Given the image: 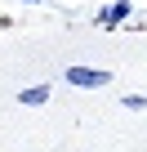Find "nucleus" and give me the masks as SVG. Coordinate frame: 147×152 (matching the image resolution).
<instances>
[{"instance_id": "nucleus-1", "label": "nucleus", "mask_w": 147, "mask_h": 152, "mask_svg": "<svg viewBox=\"0 0 147 152\" xmlns=\"http://www.w3.org/2000/svg\"><path fill=\"white\" fill-rule=\"evenodd\" d=\"M62 81H67V85H76V90H103V85L112 81V72H103V67H85V63H76V67H67V72H62Z\"/></svg>"}, {"instance_id": "nucleus-2", "label": "nucleus", "mask_w": 147, "mask_h": 152, "mask_svg": "<svg viewBox=\"0 0 147 152\" xmlns=\"http://www.w3.org/2000/svg\"><path fill=\"white\" fill-rule=\"evenodd\" d=\"M129 14H134L129 0H112L107 9H98V27H120V23H129Z\"/></svg>"}, {"instance_id": "nucleus-3", "label": "nucleus", "mask_w": 147, "mask_h": 152, "mask_svg": "<svg viewBox=\"0 0 147 152\" xmlns=\"http://www.w3.org/2000/svg\"><path fill=\"white\" fill-rule=\"evenodd\" d=\"M18 103H22V107H40V103H49V85H27V90L18 94Z\"/></svg>"}, {"instance_id": "nucleus-4", "label": "nucleus", "mask_w": 147, "mask_h": 152, "mask_svg": "<svg viewBox=\"0 0 147 152\" xmlns=\"http://www.w3.org/2000/svg\"><path fill=\"white\" fill-rule=\"evenodd\" d=\"M125 107H129V112H143V107H147V94H125Z\"/></svg>"}, {"instance_id": "nucleus-5", "label": "nucleus", "mask_w": 147, "mask_h": 152, "mask_svg": "<svg viewBox=\"0 0 147 152\" xmlns=\"http://www.w3.org/2000/svg\"><path fill=\"white\" fill-rule=\"evenodd\" d=\"M22 5H36V0H22Z\"/></svg>"}]
</instances>
